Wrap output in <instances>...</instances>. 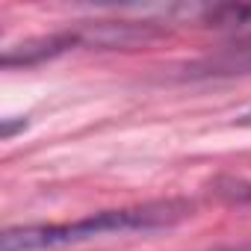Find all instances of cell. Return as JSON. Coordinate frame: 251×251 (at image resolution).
Segmentation results:
<instances>
[{
	"mask_svg": "<svg viewBox=\"0 0 251 251\" xmlns=\"http://www.w3.org/2000/svg\"><path fill=\"white\" fill-rule=\"evenodd\" d=\"M192 201L186 198H160L133 207H115L89 213L74 222H50V225H21L0 233V251H56L68 245H83L103 236L121 233H151L163 227H175L192 216Z\"/></svg>",
	"mask_w": 251,
	"mask_h": 251,
	"instance_id": "cell-1",
	"label": "cell"
},
{
	"mask_svg": "<svg viewBox=\"0 0 251 251\" xmlns=\"http://www.w3.org/2000/svg\"><path fill=\"white\" fill-rule=\"evenodd\" d=\"M204 27L233 33L236 39H251V3H213L198 9Z\"/></svg>",
	"mask_w": 251,
	"mask_h": 251,
	"instance_id": "cell-2",
	"label": "cell"
},
{
	"mask_svg": "<svg viewBox=\"0 0 251 251\" xmlns=\"http://www.w3.org/2000/svg\"><path fill=\"white\" fill-rule=\"evenodd\" d=\"M195 71L207 77H251V39H236L216 56L204 59Z\"/></svg>",
	"mask_w": 251,
	"mask_h": 251,
	"instance_id": "cell-3",
	"label": "cell"
},
{
	"mask_svg": "<svg viewBox=\"0 0 251 251\" xmlns=\"http://www.w3.org/2000/svg\"><path fill=\"white\" fill-rule=\"evenodd\" d=\"M236 124H251V112H242V115L236 118Z\"/></svg>",
	"mask_w": 251,
	"mask_h": 251,
	"instance_id": "cell-4",
	"label": "cell"
}]
</instances>
